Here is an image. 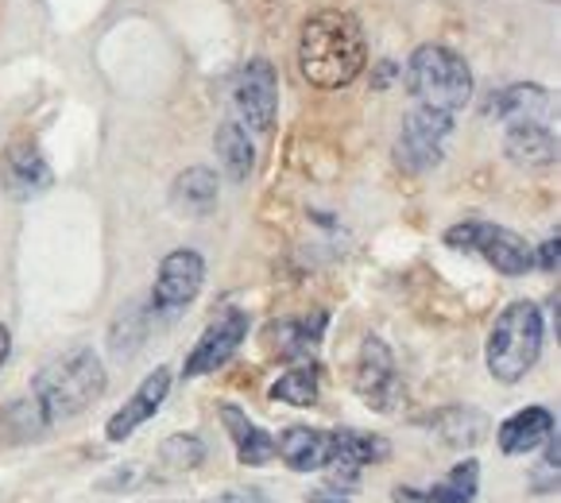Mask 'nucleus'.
I'll return each instance as SVG.
<instances>
[{
    "label": "nucleus",
    "mask_w": 561,
    "mask_h": 503,
    "mask_svg": "<svg viewBox=\"0 0 561 503\" xmlns=\"http://www.w3.org/2000/svg\"><path fill=\"white\" fill-rule=\"evenodd\" d=\"M368 62L364 27L348 12H318L302 24L298 39V67L302 78L318 90H341Z\"/></svg>",
    "instance_id": "1"
},
{
    "label": "nucleus",
    "mask_w": 561,
    "mask_h": 503,
    "mask_svg": "<svg viewBox=\"0 0 561 503\" xmlns=\"http://www.w3.org/2000/svg\"><path fill=\"white\" fill-rule=\"evenodd\" d=\"M101 396H105V368L93 348H75V353L58 356L32 384V407L39 411L43 426L75 419Z\"/></svg>",
    "instance_id": "2"
},
{
    "label": "nucleus",
    "mask_w": 561,
    "mask_h": 503,
    "mask_svg": "<svg viewBox=\"0 0 561 503\" xmlns=\"http://www.w3.org/2000/svg\"><path fill=\"white\" fill-rule=\"evenodd\" d=\"M542 310L535 302H512L488 333V371L500 384H519L542 356Z\"/></svg>",
    "instance_id": "3"
},
{
    "label": "nucleus",
    "mask_w": 561,
    "mask_h": 503,
    "mask_svg": "<svg viewBox=\"0 0 561 503\" xmlns=\"http://www.w3.org/2000/svg\"><path fill=\"white\" fill-rule=\"evenodd\" d=\"M407 90H411V98L419 105L454 116L457 108L469 105L472 75L457 50L442 47V43H426L407 62Z\"/></svg>",
    "instance_id": "4"
},
{
    "label": "nucleus",
    "mask_w": 561,
    "mask_h": 503,
    "mask_svg": "<svg viewBox=\"0 0 561 503\" xmlns=\"http://www.w3.org/2000/svg\"><path fill=\"white\" fill-rule=\"evenodd\" d=\"M446 244L465 248V252H480L500 275H527L535 267V248L523 237H515L512 229H500V225H454L446 232Z\"/></svg>",
    "instance_id": "5"
},
{
    "label": "nucleus",
    "mask_w": 561,
    "mask_h": 503,
    "mask_svg": "<svg viewBox=\"0 0 561 503\" xmlns=\"http://www.w3.org/2000/svg\"><path fill=\"white\" fill-rule=\"evenodd\" d=\"M449 128H454V116L438 113V108L419 105L403 121V133H399V144H396V159L414 174L430 171V167L442 159V148H446Z\"/></svg>",
    "instance_id": "6"
},
{
    "label": "nucleus",
    "mask_w": 561,
    "mask_h": 503,
    "mask_svg": "<svg viewBox=\"0 0 561 503\" xmlns=\"http://www.w3.org/2000/svg\"><path fill=\"white\" fill-rule=\"evenodd\" d=\"M356 396L371 407V411H399L403 403V380H399L396 356L380 338H368L356 361Z\"/></svg>",
    "instance_id": "7"
},
{
    "label": "nucleus",
    "mask_w": 561,
    "mask_h": 503,
    "mask_svg": "<svg viewBox=\"0 0 561 503\" xmlns=\"http://www.w3.org/2000/svg\"><path fill=\"white\" fill-rule=\"evenodd\" d=\"M391 446L376 434H360V430H333L330 434V457H325V469L337 488H356L360 469L368 465L388 461Z\"/></svg>",
    "instance_id": "8"
},
{
    "label": "nucleus",
    "mask_w": 561,
    "mask_h": 503,
    "mask_svg": "<svg viewBox=\"0 0 561 503\" xmlns=\"http://www.w3.org/2000/svg\"><path fill=\"white\" fill-rule=\"evenodd\" d=\"M232 101H237L240 116L248 121V128L256 133H272L275 113H279V82H275L272 62L256 58L240 70L237 85H232Z\"/></svg>",
    "instance_id": "9"
},
{
    "label": "nucleus",
    "mask_w": 561,
    "mask_h": 503,
    "mask_svg": "<svg viewBox=\"0 0 561 503\" xmlns=\"http://www.w3.org/2000/svg\"><path fill=\"white\" fill-rule=\"evenodd\" d=\"M248 338V313L229 306L225 313H217L214 322L206 325V333L198 338L194 353L186 356V376H206V371H217L221 364L232 361V353L240 348V341Z\"/></svg>",
    "instance_id": "10"
},
{
    "label": "nucleus",
    "mask_w": 561,
    "mask_h": 503,
    "mask_svg": "<svg viewBox=\"0 0 561 503\" xmlns=\"http://www.w3.org/2000/svg\"><path fill=\"white\" fill-rule=\"evenodd\" d=\"M202 283H206V260L191 248H179L171 256L159 264L156 275V290H151V302L159 310H182V306H191L198 298Z\"/></svg>",
    "instance_id": "11"
},
{
    "label": "nucleus",
    "mask_w": 561,
    "mask_h": 503,
    "mask_svg": "<svg viewBox=\"0 0 561 503\" xmlns=\"http://www.w3.org/2000/svg\"><path fill=\"white\" fill-rule=\"evenodd\" d=\"M167 391H171V371L156 368L148 380H144L140 388L133 391V399H124L121 411L108 419V426H105L108 442H124V437H133L148 419H156V411L163 407Z\"/></svg>",
    "instance_id": "12"
},
{
    "label": "nucleus",
    "mask_w": 561,
    "mask_h": 503,
    "mask_svg": "<svg viewBox=\"0 0 561 503\" xmlns=\"http://www.w3.org/2000/svg\"><path fill=\"white\" fill-rule=\"evenodd\" d=\"M504 148H507V159L527 167V171H546V167H553V159H558V140H553L546 121H512Z\"/></svg>",
    "instance_id": "13"
},
{
    "label": "nucleus",
    "mask_w": 561,
    "mask_h": 503,
    "mask_svg": "<svg viewBox=\"0 0 561 503\" xmlns=\"http://www.w3.org/2000/svg\"><path fill=\"white\" fill-rule=\"evenodd\" d=\"M4 186L16 202H32L50 186V167L35 144H12L4 151Z\"/></svg>",
    "instance_id": "14"
},
{
    "label": "nucleus",
    "mask_w": 561,
    "mask_h": 503,
    "mask_svg": "<svg viewBox=\"0 0 561 503\" xmlns=\"http://www.w3.org/2000/svg\"><path fill=\"white\" fill-rule=\"evenodd\" d=\"M480 492V465L461 461L434 488H396V503H472Z\"/></svg>",
    "instance_id": "15"
},
{
    "label": "nucleus",
    "mask_w": 561,
    "mask_h": 503,
    "mask_svg": "<svg viewBox=\"0 0 561 503\" xmlns=\"http://www.w3.org/2000/svg\"><path fill=\"white\" fill-rule=\"evenodd\" d=\"M275 457H283L287 469L295 472H318L325 469V457H330V434L310 426H290L275 437Z\"/></svg>",
    "instance_id": "16"
},
{
    "label": "nucleus",
    "mask_w": 561,
    "mask_h": 503,
    "mask_svg": "<svg viewBox=\"0 0 561 503\" xmlns=\"http://www.w3.org/2000/svg\"><path fill=\"white\" fill-rule=\"evenodd\" d=\"M221 419H225V430H229V437H232V446H237L240 465H252V469H260V465L275 461V437L267 434V430H260L256 422L240 411V407L225 403Z\"/></svg>",
    "instance_id": "17"
},
{
    "label": "nucleus",
    "mask_w": 561,
    "mask_h": 503,
    "mask_svg": "<svg viewBox=\"0 0 561 503\" xmlns=\"http://www.w3.org/2000/svg\"><path fill=\"white\" fill-rule=\"evenodd\" d=\"M550 434H553V414L546 411V407H527V411H515L512 419L500 426V449H504L507 457H523L542 446Z\"/></svg>",
    "instance_id": "18"
},
{
    "label": "nucleus",
    "mask_w": 561,
    "mask_h": 503,
    "mask_svg": "<svg viewBox=\"0 0 561 503\" xmlns=\"http://www.w3.org/2000/svg\"><path fill=\"white\" fill-rule=\"evenodd\" d=\"M550 93L542 85H507V90L492 93L488 113L507 116V121H546L550 116Z\"/></svg>",
    "instance_id": "19"
},
{
    "label": "nucleus",
    "mask_w": 561,
    "mask_h": 503,
    "mask_svg": "<svg viewBox=\"0 0 561 503\" xmlns=\"http://www.w3.org/2000/svg\"><path fill=\"white\" fill-rule=\"evenodd\" d=\"M430 430L454 449H472L477 442H484L488 434V419L472 407H449V411H438L430 419Z\"/></svg>",
    "instance_id": "20"
},
{
    "label": "nucleus",
    "mask_w": 561,
    "mask_h": 503,
    "mask_svg": "<svg viewBox=\"0 0 561 503\" xmlns=\"http://www.w3.org/2000/svg\"><path fill=\"white\" fill-rule=\"evenodd\" d=\"M171 198L182 214L191 217H206L214 214L217 206V174L206 171V167H191V171H182L171 186Z\"/></svg>",
    "instance_id": "21"
},
{
    "label": "nucleus",
    "mask_w": 561,
    "mask_h": 503,
    "mask_svg": "<svg viewBox=\"0 0 561 503\" xmlns=\"http://www.w3.org/2000/svg\"><path fill=\"white\" fill-rule=\"evenodd\" d=\"M217 159H221V167L229 171L232 182H244L248 174H252V167H256V148H252V140H248V128L240 121H225L221 128H217Z\"/></svg>",
    "instance_id": "22"
},
{
    "label": "nucleus",
    "mask_w": 561,
    "mask_h": 503,
    "mask_svg": "<svg viewBox=\"0 0 561 503\" xmlns=\"http://www.w3.org/2000/svg\"><path fill=\"white\" fill-rule=\"evenodd\" d=\"M322 330H325V313H314V318H302V322H279L272 330V338L283 356L298 361V356L314 353L318 341H322Z\"/></svg>",
    "instance_id": "23"
},
{
    "label": "nucleus",
    "mask_w": 561,
    "mask_h": 503,
    "mask_svg": "<svg viewBox=\"0 0 561 503\" xmlns=\"http://www.w3.org/2000/svg\"><path fill=\"white\" fill-rule=\"evenodd\" d=\"M202 457H206L202 437H194V434L167 437L163 449H159V480H171V477H182V472L198 469Z\"/></svg>",
    "instance_id": "24"
},
{
    "label": "nucleus",
    "mask_w": 561,
    "mask_h": 503,
    "mask_svg": "<svg viewBox=\"0 0 561 503\" xmlns=\"http://www.w3.org/2000/svg\"><path fill=\"white\" fill-rule=\"evenodd\" d=\"M272 399L290 403V407L318 403V368L314 364H298V368H290L287 376H279V380L272 384Z\"/></svg>",
    "instance_id": "25"
},
{
    "label": "nucleus",
    "mask_w": 561,
    "mask_h": 503,
    "mask_svg": "<svg viewBox=\"0 0 561 503\" xmlns=\"http://www.w3.org/2000/svg\"><path fill=\"white\" fill-rule=\"evenodd\" d=\"M214 503H272V495L260 492V488H229V492H221Z\"/></svg>",
    "instance_id": "26"
},
{
    "label": "nucleus",
    "mask_w": 561,
    "mask_h": 503,
    "mask_svg": "<svg viewBox=\"0 0 561 503\" xmlns=\"http://www.w3.org/2000/svg\"><path fill=\"white\" fill-rule=\"evenodd\" d=\"M558 260H561V248H558V237H550L542 248H538V256H535V264L538 267H546V272H558Z\"/></svg>",
    "instance_id": "27"
},
{
    "label": "nucleus",
    "mask_w": 561,
    "mask_h": 503,
    "mask_svg": "<svg viewBox=\"0 0 561 503\" xmlns=\"http://www.w3.org/2000/svg\"><path fill=\"white\" fill-rule=\"evenodd\" d=\"M12 353V338H9V325H0V368H4V361H9Z\"/></svg>",
    "instance_id": "28"
},
{
    "label": "nucleus",
    "mask_w": 561,
    "mask_h": 503,
    "mask_svg": "<svg viewBox=\"0 0 561 503\" xmlns=\"http://www.w3.org/2000/svg\"><path fill=\"white\" fill-rule=\"evenodd\" d=\"M310 503H348L341 492H310Z\"/></svg>",
    "instance_id": "29"
}]
</instances>
